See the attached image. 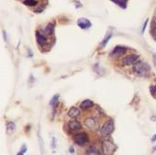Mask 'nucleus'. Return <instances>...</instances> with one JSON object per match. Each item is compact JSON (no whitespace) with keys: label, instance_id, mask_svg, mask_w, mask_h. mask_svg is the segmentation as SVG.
Instances as JSON below:
<instances>
[{"label":"nucleus","instance_id":"23","mask_svg":"<svg viewBox=\"0 0 156 155\" xmlns=\"http://www.w3.org/2000/svg\"><path fill=\"white\" fill-rule=\"evenodd\" d=\"M55 147V138H53V139H52V148L54 149Z\"/></svg>","mask_w":156,"mask_h":155},{"label":"nucleus","instance_id":"17","mask_svg":"<svg viewBox=\"0 0 156 155\" xmlns=\"http://www.w3.org/2000/svg\"><path fill=\"white\" fill-rule=\"evenodd\" d=\"M114 3H115L116 5H118L119 7L126 9L127 8V0H112Z\"/></svg>","mask_w":156,"mask_h":155},{"label":"nucleus","instance_id":"24","mask_svg":"<svg viewBox=\"0 0 156 155\" xmlns=\"http://www.w3.org/2000/svg\"><path fill=\"white\" fill-rule=\"evenodd\" d=\"M69 150H70L71 153H73V152H74V148H73V147H70V148H69Z\"/></svg>","mask_w":156,"mask_h":155},{"label":"nucleus","instance_id":"11","mask_svg":"<svg viewBox=\"0 0 156 155\" xmlns=\"http://www.w3.org/2000/svg\"><path fill=\"white\" fill-rule=\"evenodd\" d=\"M16 130V125L14 122H7V134L8 135H12Z\"/></svg>","mask_w":156,"mask_h":155},{"label":"nucleus","instance_id":"8","mask_svg":"<svg viewBox=\"0 0 156 155\" xmlns=\"http://www.w3.org/2000/svg\"><path fill=\"white\" fill-rule=\"evenodd\" d=\"M77 23H78V26L80 29H83V30L89 29L91 26V22L88 19H85V18H80L78 19V22Z\"/></svg>","mask_w":156,"mask_h":155},{"label":"nucleus","instance_id":"9","mask_svg":"<svg viewBox=\"0 0 156 155\" xmlns=\"http://www.w3.org/2000/svg\"><path fill=\"white\" fill-rule=\"evenodd\" d=\"M126 51H127V48L126 47H124V46H116L112 51L111 55H116V56L123 55L125 53H126Z\"/></svg>","mask_w":156,"mask_h":155},{"label":"nucleus","instance_id":"10","mask_svg":"<svg viewBox=\"0 0 156 155\" xmlns=\"http://www.w3.org/2000/svg\"><path fill=\"white\" fill-rule=\"evenodd\" d=\"M69 128L70 130L72 131H76V130H79L81 129V125H80V123L76 121V120H73V121H70L69 122Z\"/></svg>","mask_w":156,"mask_h":155},{"label":"nucleus","instance_id":"20","mask_svg":"<svg viewBox=\"0 0 156 155\" xmlns=\"http://www.w3.org/2000/svg\"><path fill=\"white\" fill-rule=\"evenodd\" d=\"M150 91H151V96H152L154 99H156V86H154V85L151 86V87H150Z\"/></svg>","mask_w":156,"mask_h":155},{"label":"nucleus","instance_id":"27","mask_svg":"<svg viewBox=\"0 0 156 155\" xmlns=\"http://www.w3.org/2000/svg\"><path fill=\"white\" fill-rule=\"evenodd\" d=\"M154 150H156V147H155V148H154Z\"/></svg>","mask_w":156,"mask_h":155},{"label":"nucleus","instance_id":"4","mask_svg":"<svg viewBox=\"0 0 156 155\" xmlns=\"http://www.w3.org/2000/svg\"><path fill=\"white\" fill-rule=\"evenodd\" d=\"M84 124H85V126L91 131H97L99 129V127H100L98 121L93 117L86 118L84 121Z\"/></svg>","mask_w":156,"mask_h":155},{"label":"nucleus","instance_id":"14","mask_svg":"<svg viewBox=\"0 0 156 155\" xmlns=\"http://www.w3.org/2000/svg\"><path fill=\"white\" fill-rule=\"evenodd\" d=\"M87 155H101V152L95 146H90L87 150Z\"/></svg>","mask_w":156,"mask_h":155},{"label":"nucleus","instance_id":"13","mask_svg":"<svg viewBox=\"0 0 156 155\" xmlns=\"http://www.w3.org/2000/svg\"><path fill=\"white\" fill-rule=\"evenodd\" d=\"M80 114V112L79 108H77V107H75V106L71 107V108L69 109V111L68 112L69 116H70V117H72V118H75V117L79 116Z\"/></svg>","mask_w":156,"mask_h":155},{"label":"nucleus","instance_id":"6","mask_svg":"<svg viewBox=\"0 0 156 155\" xmlns=\"http://www.w3.org/2000/svg\"><path fill=\"white\" fill-rule=\"evenodd\" d=\"M139 59V55H126L123 59H122V64L125 65V66H129V65H132V64H135L136 62L138 61Z\"/></svg>","mask_w":156,"mask_h":155},{"label":"nucleus","instance_id":"18","mask_svg":"<svg viewBox=\"0 0 156 155\" xmlns=\"http://www.w3.org/2000/svg\"><path fill=\"white\" fill-rule=\"evenodd\" d=\"M23 4L28 7H34V6L37 5V1L36 0H24Z\"/></svg>","mask_w":156,"mask_h":155},{"label":"nucleus","instance_id":"26","mask_svg":"<svg viewBox=\"0 0 156 155\" xmlns=\"http://www.w3.org/2000/svg\"><path fill=\"white\" fill-rule=\"evenodd\" d=\"M154 19L156 20V8H155V10H154Z\"/></svg>","mask_w":156,"mask_h":155},{"label":"nucleus","instance_id":"15","mask_svg":"<svg viewBox=\"0 0 156 155\" xmlns=\"http://www.w3.org/2000/svg\"><path fill=\"white\" fill-rule=\"evenodd\" d=\"M54 30H55V26L53 23H49L46 28L44 29V34L45 35H52L54 33Z\"/></svg>","mask_w":156,"mask_h":155},{"label":"nucleus","instance_id":"3","mask_svg":"<svg viewBox=\"0 0 156 155\" xmlns=\"http://www.w3.org/2000/svg\"><path fill=\"white\" fill-rule=\"evenodd\" d=\"M115 129V126H114V122L112 120H107L106 122H105V124L103 125V127L100 129V133L103 137H107L110 136Z\"/></svg>","mask_w":156,"mask_h":155},{"label":"nucleus","instance_id":"21","mask_svg":"<svg viewBox=\"0 0 156 155\" xmlns=\"http://www.w3.org/2000/svg\"><path fill=\"white\" fill-rule=\"evenodd\" d=\"M26 151H27V147H26V145H25V144H23V145L21 146L20 150L19 151V153H18L17 155H24Z\"/></svg>","mask_w":156,"mask_h":155},{"label":"nucleus","instance_id":"12","mask_svg":"<svg viewBox=\"0 0 156 155\" xmlns=\"http://www.w3.org/2000/svg\"><path fill=\"white\" fill-rule=\"evenodd\" d=\"M93 106V102L92 101H90V99H86V100H84L81 104H80V108L82 109V110H87V109H89V108H90V107H92Z\"/></svg>","mask_w":156,"mask_h":155},{"label":"nucleus","instance_id":"19","mask_svg":"<svg viewBox=\"0 0 156 155\" xmlns=\"http://www.w3.org/2000/svg\"><path fill=\"white\" fill-rule=\"evenodd\" d=\"M58 98H59V94H55V95L52 98V100L50 101L49 104H50L51 106H55V104H56V103H57V101H58Z\"/></svg>","mask_w":156,"mask_h":155},{"label":"nucleus","instance_id":"16","mask_svg":"<svg viewBox=\"0 0 156 155\" xmlns=\"http://www.w3.org/2000/svg\"><path fill=\"white\" fill-rule=\"evenodd\" d=\"M151 36L156 40V20L155 19H153L152 22H151Z\"/></svg>","mask_w":156,"mask_h":155},{"label":"nucleus","instance_id":"5","mask_svg":"<svg viewBox=\"0 0 156 155\" xmlns=\"http://www.w3.org/2000/svg\"><path fill=\"white\" fill-rule=\"evenodd\" d=\"M73 140L76 144L80 145V146H83L85 144H87L89 142V137L86 133L84 132H81V133H79L77 135L74 136L73 138Z\"/></svg>","mask_w":156,"mask_h":155},{"label":"nucleus","instance_id":"2","mask_svg":"<svg viewBox=\"0 0 156 155\" xmlns=\"http://www.w3.org/2000/svg\"><path fill=\"white\" fill-rule=\"evenodd\" d=\"M115 149H116V147L113 141H111L109 139H105L103 141L102 150H103L104 155H113L115 151Z\"/></svg>","mask_w":156,"mask_h":155},{"label":"nucleus","instance_id":"7","mask_svg":"<svg viewBox=\"0 0 156 155\" xmlns=\"http://www.w3.org/2000/svg\"><path fill=\"white\" fill-rule=\"evenodd\" d=\"M36 41H37V44L41 46H44V44H47V38L45 36V34L44 33H41L39 32V30H37L36 32Z\"/></svg>","mask_w":156,"mask_h":155},{"label":"nucleus","instance_id":"25","mask_svg":"<svg viewBox=\"0 0 156 155\" xmlns=\"http://www.w3.org/2000/svg\"><path fill=\"white\" fill-rule=\"evenodd\" d=\"M156 140V134L153 136V138H151V141H155Z\"/></svg>","mask_w":156,"mask_h":155},{"label":"nucleus","instance_id":"1","mask_svg":"<svg viewBox=\"0 0 156 155\" xmlns=\"http://www.w3.org/2000/svg\"><path fill=\"white\" fill-rule=\"evenodd\" d=\"M133 70L134 72L138 75V76H140V77H143V76H146L150 70H151V68L150 66L146 63V62H142V61H139V62H136L133 66Z\"/></svg>","mask_w":156,"mask_h":155},{"label":"nucleus","instance_id":"22","mask_svg":"<svg viewBox=\"0 0 156 155\" xmlns=\"http://www.w3.org/2000/svg\"><path fill=\"white\" fill-rule=\"evenodd\" d=\"M147 23H148V19H146L145 23L143 24V27H142V30H141L142 33H144V30H145V28H146V25H147Z\"/></svg>","mask_w":156,"mask_h":155}]
</instances>
